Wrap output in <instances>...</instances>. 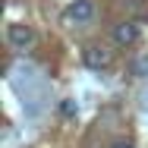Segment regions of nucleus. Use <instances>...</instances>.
Masks as SVG:
<instances>
[{
    "mask_svg": "<svg viewBox=\"0 0 148 148\" xmlns=\"http://www.w3.org/2000/svg\"><path fill=\"white\" fill-rule=\"evenodd\" d=\"M57 110H60V117H63V120H76V114H79V104H76V98H63Z\"/></svg>",
    "mask_w": 148,
    "mask_h": 148,
    "instance_id": "nucleus-5",
    "label": "nucleus"
},
{
    "mask_svg": "<svg viewBox=\"0 0 148 148\" xmlns=\"http://www.w3.org/2000/svg\"><path fill=\"white\" fill-rule=\"evenodd\" d=\"M110 148H132V142H114Z\"/></svg>",
    "mask_w": 148,
    "mask_h": 148,
    "instance_id": "nucleus-7",
    "label": "nucleus"
},
{
    "mask_svg": "<svg viewBox=\"0 0 148 148\" xmlns=\"http://www.w3.org/2000/svg\"><path fill=\"white\" fill-rule=\"evenodd\" d=\"M91 16H95V3L91 0H76L66 10V22H91Z\"/></svg>",
    "mask_w": 148,
    "mask_h": 148,
    "instance_id": "nucleus-4",
    "label": "nucleus"
},
{
    "mask_svg": "<svg viewBox=\"0 0 148 148\" xmlns=\"http://www.w3.org/2000/svg\"><path fill=\"white\" fill-rule=\"evenodd\" d=\"M139 41V25L136 22H117L114 25V44L117 47H132Z\"/></svg>",
    "mask_w": 148,
    "mask_h": 148,
    "instance_id": "nucleus-3",
    "label": "nucleus"
},
{
    "mask_svg": "<svg viewBox=\"0 0 148 148\" xmlns=\"http://www.w3.org/2000/svg\"><path fill=\"white\" fill-rule=\"evenodd\" d=\"M132 73H136V76H148V57L136 60V63H132Z\"/></svg>",
    "mask_w": 148,
    "mask_h": 148,
    "instance_id": "nucleus-6",
    "label": "nucleus"
},
{
    "mask_svg": "<svg viewBox=\"0 0 148 148\" xmlns=\"http://www.w3.org/2000/svg\"><path fill=\"white\" fill-rule=\"evenodd\" d=\"M35 29L25 25V22H10L6 25V41H10V47H16V51H29L32 44H35Z\"/></svg>",
    "mask_w": 148,
    "mask_h": 148,
    "instance_id": "nucleus-1",
    "label": "nucleus"
},
{
    "mask_svg": "<svg viewBox=\"0 0 148 148\" xmlns=\"http://www.w3.org/2000/svg\"><path fill=\"white\" fill-rule=\"evenodd\" d=\"M82 63L95 69V73H104V69H110V63H114V54L107 51V47H101V44H88L85 51H82Z\"/></svg>",
    "mask_w": 148,
    "mask_h": 148,
    "instance_id": "nucleus-2",
    "label": "nucleus"
}]
</instances>
